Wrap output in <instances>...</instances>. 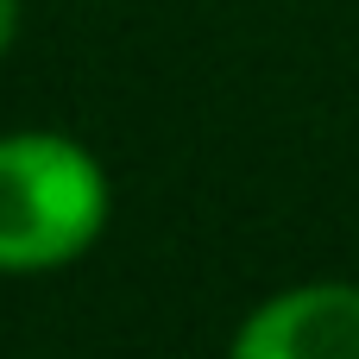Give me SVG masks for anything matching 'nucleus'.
I'll use <instances>...</instances> for the list:
<instances>
[{
  "instance_id": "f257e3e1",
  "label": "nucleus",
  "mask_w": 359,
  "mask_h": 359,
  "mask_svg": "<svg viewBox=\"0 0 359 359\" xmlns=\"http://www.w3.org/2000/svg\"><path fill=\"white\" fill-rule=\"evenodd\" d=\"M114 221L107 164L50 126L0 133V278H44L101 246Z\"/></svg>"
},
{
  "instance_id": "f03ea898",
  "label": "nucleus",
  "mask_w": 359,
  "mask_h": 359,
  "mask_svg": "<svg viewBox=\"0 0 359 359\" xmlns=\"http://www.w3.org/2000/svg\"><path fill=\"white\" fill-rule=\"evenodd\" d=\"M227 359H359V284H290L246 309Z\"/></svg>"
},
{
  "instance_id": "7ed1b4c3",
  "label": "nucleus",
  "mask_w": 359,
  "mask_h": 359,
  "mask_svg": "<svg viewBox=\"0 0 359 359\" xmlns=\"http://www.w3.org/2000/svg\"><path fill=\"white\" fill-rule=\"evenodd\" d=\"M19 32H25V0H0V57H13Z\"/></svg>"
}]
</instances>
